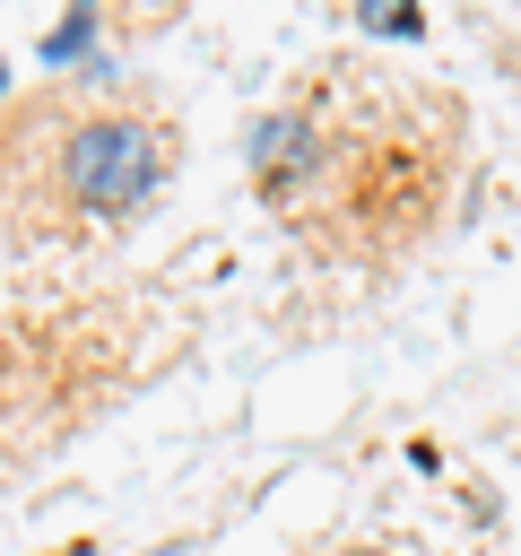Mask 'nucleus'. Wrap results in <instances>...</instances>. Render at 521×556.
I'll list each match as a JSON object with an SVG mask.
<instances>
[{
  "label": "nucleus",
  "instance_id": "f03ea898",
  "mask_svg": "<svg viewBox=\"0 0 521 556\" xmlns=\"http://www.w3.org/2000/svg\"><path fill=\"white\" fill-rule=\"evenodd\" d=\"M330 156H339V139H330L304 104H278V113H260V122L243 130V165H252L260 200H304V191L330 174Z\"/></svg>",
  "mask_w": 521,
  "mask_h": 556
},
{
  "label": "nucleus",
  "instance_id": "20e7f679",
  "mask_svg": "<svg viewBox=\"0 0 521 556\" xmlns=\"http://www.w3.org/2000/svg\"><path fill=\"white\" fill-rule=\"evenodd\" d=\"M356 26H365V35H425V17H417L408 0H365Z\"/></svg>",
  "mask_w": 521,
  "mask_h": 556
},
{
  "label": "nucleus",
  "instance_id": "f257e3e1",
  "mask_svg": "<svg viewBox=\"0 0 521 556\" xmlns=\"http://www.w3.org/2000/svg\"><path fill=\"white\" fill-rule=\"evenodd\" d=\"M174 174V130L130 104H96L52 139V200L78 217H130Z\"/></svg>",
  "mask_w": 521,
  "mask_h": 556
},
{
  "label": "nucleus",
  "instance_id": "423d86ee",
  "mask_svg": "<svg viewBox=\"0 0 521 556\" xmlns=\"http://www.w3.org/2000/svg\"><path fill=\"white\" fill-rule=\"evenodd\" d=\"M0 96H9V61H0Z\"/></svg>",
  "mask_w": 521,
  "mask_h": 556
},
{
  "label": "nucleus",
  "instance_id": "39448f33",
  "mask_svg": "<svg viewBox=\"0 0 521 556\" xmlns=\"http://www.w3.org/2000/svg\"><path fill=\"white\" fill-rule=\"evenodd\" d=\"M52 556H87V539H69V547H52Z\"/></svg>",
  "mask_w": 521,
  "mask_h": 556
},
{
  "label": "nucleus",
  "instance_id": "0eeeda50",
  "mask_svg": "<svg viewBox=\"0 0 521 556\" xmlns=\"http://www.w3.org/2000/svg\"><path fill=\"white\" fill-rule=\"evenodd\" d=\"M347 556H382V547H347Z\"/></svg>",
  "mask_w": 521,
  "mask_h": 556
},
{
  "label": "nucleus",
  "instance_id": "7ed1b4c3",
  "mask_svg": "<svg viewBox=\"0 0 521 556\" xmlns=\"http://www.w3.org/2000/svg\"><path fill=\"white\" fill-rule=\"evenodd\" d=\"M96 43V9H69L61 26H43V61H78Z\"/></svg>",
  "mask_w": 521,
  "mask_h": 556
}]
</instances>
